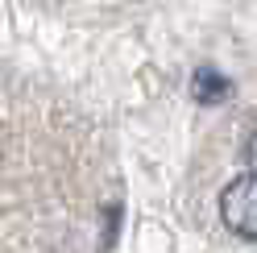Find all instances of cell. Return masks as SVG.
Wrapping results in <instances>:
<instances>
[{
	"label": "cell",
	"mask_w": 257,
	"mask_h": 253,
	"mask_svg": "<svg viewBox=\"0 0 257 253\" xmlns=\"http://www.w3.org/2000/svg\"><path fill=\"white\" fill-rule=\"evenodd\" d=\"M220 220L240 241H257V175H240L220 191Z\"/></svg>",
	"instance_id": "cell-1"
},
{
	"label": "cell",
	"mask_w": 257,
	"mask_h": 253,
	"mask_svg": "<svg viewBox=\"0 0 257 253\" xmlns=\"http://www.w3.org/2000/svg\"><path fill=\"white\" fill-rule=\"evenodd\" d=\"M191 96H195V104H224L232 96V79L216 71V67H195V75H191Z\"/></svg>",
	"instance_id": "cell-2"
},
{
	"label": "cell",
	"mask_w": 257,
	"mask_h": 253,
	"mask_svg": "<svg viewBox=\"0 0 257 253\" xmlns=\"http://www.w3.org/2000/svg\"><path fill=\"white\" fill-rule=\"evenodd\" d=\"M245 162H249V175H257V129H253L249 141H245Z\"/></svg>",
	"instance_id": "cell-3"
}]
</instances>
